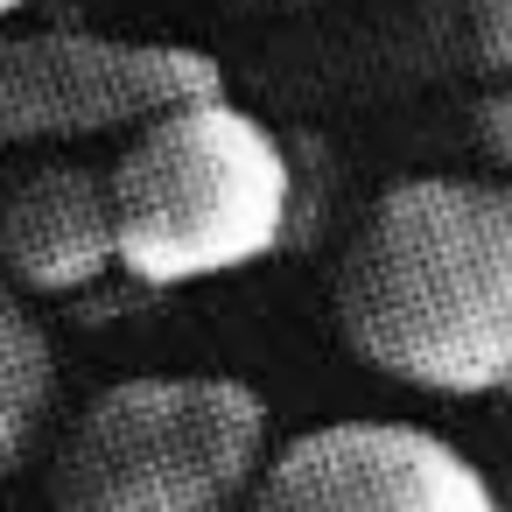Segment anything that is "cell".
Returning a JSON list of instances; mask_svg holds the SVG:
<instances>
[{"label":"cell","instance_id":"6da1fadb","mask_svg":"<svg viewBox=\"0 0 512 512\" xmlns=\"http://www.w3.org/2000/svg\"><path fill=\"white\" fill-rule=\"evenodd\" d=\"M337 330L358 365L442 400L512 393V183L407 176L337 260Z\"/></svg>","mask_w":512,"mask_h":512},{"label":"cell","instance_id":"7a4b0ae2","mask_svg":"<svg viewBox=\"0 0 512 512\" xmlns=\"http://www.w3.org/2000/svg\"><path fill=\"white\" fill-rule=\"evenodd\" d=\"M120 267L141 288H197L295 246V141L232 92L169 106L113 162Z\"/></svg>","mask_w":512,"mask_h":512},{"label":"cell","instance_id":"3957f363","mask_svg":"<svg viewBox=\"0 0 512 512\" xmlns=\"http://www.w3.org/2000/svg\"><path fill=\"white\" fill-rule=\"evenodd\" d=\"M267 400L232 372L106 386L50 463V512H239L267 470Z\"/></svg>","mask_w":512,"mask_h":512},{"label":"cell","instance_id":"277c9868","mask_svg":"<svg viewBox=\"0 0 512 512\" xmlns=\"http://www.w3.org/2000/svg\"><path fill=\"white\" fill-rule=\"evenodd\" d=\"M225 92L197 43H141L99 29H0V148L99 141L148 127L183 99Z\"/></svg>","mask_w":512,"mask_h":512},{"label":"cell","instance_id":"5b68a950","mask_svg":"<svg viewBox=\"0 0 512 512\" xmlns=\"http://www.w3.org/2000/svg\"><path fill=\"white\" fill-rule=\"evenodd\" d=\"M239 512H498V484L435 428L330 421L274 449Z\"/></svg>","mask_w":512,"mask_h":512},{"label":"cell","instance_id":"8992f818","mask_svg":"<svg viewBox=\"0 0 512 512\" xmlns=\"http://www.w3.org/2000/svg\"><path fill=\"white\" fill-rule=\"evenodd\" d=\"M0 267L36 302H71L120 267V197L113 169L43 162L0 197Z\"/></svg>","mask_w":512,"mask_h":512},{"label":"cell","instance_id":"52a82bcc","mask_svg":"<svg viewBox=\"0 0 512 512\" xmlns=\"http://www.w3.org/2000/svg\"><path fill=\"white\" fill-rule=\"evenodd\" d=\"M57 407V344L36 316V295L0 267V477L22 470Z\"/></svg>","mask_w":512,"mask_h":512},{"label":"cell","instance_id":"ba28073f","mask_svg":"<svg viewBox=\"0 0 512 512\" xmlns=\"http://www.w3.org/2000/svg\"><path fill=\"white\" fill-rule=\"evenodd\" d=\"M463 50L484 78H512V0H463Z\"/></svg>","mask_w":512,"mask_h":512},{"label":"cell","instance_id":"9c48e42d","mask_svg":"<svg viewBox=\"0 0 512 512\" xmlns=\"http://www.w3.org/2000/svg\"><path fill=\"white\" fill-rule=\"evenodd\" d=\"M470 134H477V148L491 155L498 183H512V92H484V99L470 106Z\"/></svg>","mask_w":512,"mask_h":512},{"label":"cell","instance_id":"30bf717a","mask_svg":"<svg viewBox=\"0 0 512 512\" xmlns=\"http://www.w3.org/2000/svg\"><path fill=\"white\" fill-rule=\"evenodd\" d=\"M239 8H260V15H288V8H316V0H239Z\"/></svg>","mask_w":512,"mask_h":512},{"label":"cell","instance_id":"8fae6325","mask_svg":"<svg viewBox=\"0 0 512 512\" xmlns=\"http://www.w3.org/2000/svg\"><path fill=\"white\" fill-rule=\"evenodd\" d=\"M22 8H29V0H0V29H8V22H15Z\"/></svg>","mask_w":512,"mask_h":512},{"label":"cell","instance_id":"7c38bea8","mask_svg":"<svg viewBox=\"0 0 512 512\" xmlns=\"http://www.w3.org/2000/svg\"><path fill=\"white\" fill-rule=\"evenodd\" d=\"M498 512H512V477H505V484H498Z\"/></svg>","mask_w":512,"mask_h":512}]
</instances>
